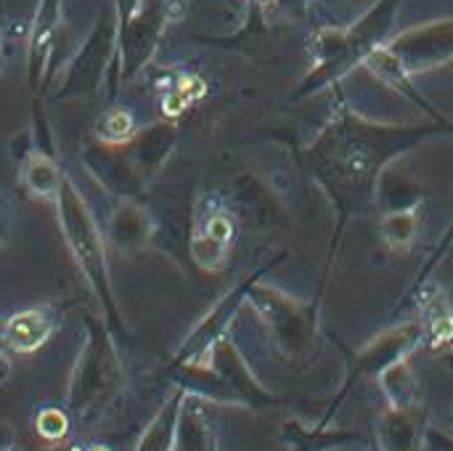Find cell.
Wrapping results in <instances>:
<instances>
[{
	"instance_id": "6da1fadb",
	"label": "cell",
	"mask_w": 453,
	"mask_h": 451,
	"mask_svg": "<svg viewBox=\"0 0 453 451\" xmlns=\"http://www.w3.org/2000/svg\"><path fill=\"white\" fill-rule=\"evenodd\" d=\"M446 133L453 136V128L438 120L380 122L366 117L350 101L334 106V114L300 149L303 170L334 210L329 260H337L348 223L377 207L382 178L390 165L425 141Z\"/></svg>"
},
{
	"instance_id": "7a4b0ae2",
	"label": "cell",
	"mask_w": 453,
	"mask_h": 451,
	"mask_svg": "<svg viewBox=\"0 0 453 451\" xmlns=\"http://www.w3.org/2000/svg\"><path fill=\"white\" fill-rule=\"evenodd\" d=\"M406 0H377L364 16L345 27H316L311 40V69L292 90V101H305L334 88L393 35Z\"/></svg>"
},
{
	"instance_id": "3957f363",
	"label": "cell",
	"mask_w": 453,
	"mask_h": 451,
	"mask_svg": "<svg viewBox=\"0 0 453 451\" xmlns=\"http://www.w3.org/2000/svg\"><path fill=\"white\" fill-rule=\"evenodd\" d=\"M53 202H56V213H58L61 237H64L80 274L85 276L93 295L101 300L104 311L109 316H114V292H111V279H109L106 237H104L90 205L85 202L77 183L66 173L61 178V186H58V194Z\"/></svg>"
},
{
	"instance_id": "277c9868",
	"label": "cell",
	"mask_w": 453,
	"mask_h": 451,
	"mask_svg": "<svg viewBox=\"0 0 453 451\" xmlns=\"http://www.w3.org/2000/svg\"><path fill=\"white\" fill-rule=\"evenodd\" d=\"M111 56H114V21L98 19L90 35L85 37V43H80V48L64 61L56 98L96 96L109 77V64L114 61Z\"/></svg>"
},
{
	"instance_id": "5b68a950",
	"label": "cell",
	"mask_w": 453,
	"mask_h": 451,
	"mask_svg": "<svg viewBox=\"0 0 453 451\" xmlns=\"http://www.w3.org/2000/svg\"><path fill=\"white\" fill-rule=\"evenodd\" d=\"M382 48L411 77L441 69L453 61V16L422 21L403 32L390 35Z\"/></svg>"
},
{
	"instance_id": "8992f818",
	"label": "cell",
	"mask_w": 453,
	"mask_h": 451,
	"mask_svg": "<svg viewBox=\"0 0 453 451\" xmlns=\"http://www.w3.org/2000/svg\"><path fill=\"white\" fill-rule=\"evenodd\" d=\"M82 162H85L88 173L98 181V186L106 189L109 194H114L117 199H135L146 189L130 154L125 157L122 152H114L106 144L85 149Z\"/></svg>"
},
{
	"instance_id": "52a82bcc",
	"label": "cell",
	"mask_w": 453,
	"mask_h": 451,
	"mask_svg": "<svg viewBox=\"0 0 453 451\" xmlns=\"http://www.w3.org/2000/svg\"><path fill=\"white\" fill-rule=\"evenodd\" d=\"M157 234V223L151 213L138 199H119L106 223V242L119 255L143 253Z\"/></svg>"
},
{
	"instance_id": "ba28073f",
	"label": "cell",
	"mask_w": 453,
	"mask_h": 451,
	"mask_svg": "<svg viewBox=\"0 0 453 451\" xmlns=\"http://www.w3.org/2000/svg\"><path fill=\"white\" fill-rule=\"evenodd\" d=\"M64 29V0H40L27 37V80L37 90L45 74L48 51Z\"/></svg>"
},
{
	"instance_id": "9c48e42d",
	"label": "cell",
	"mask_w": 453,
	"mask_h": 451,
	"mask_svg": "<svg viewBox=\"0 0 453 451\" xmlns=\"http://www.w3.org/2000/svg\"><path fill=\"white\" fill-rule=\"evenodd\" d=\"M133 152L130 159L135 165V170L141 173L143 183L149 186L165 167V162L170 159V154L178 146V128L173 122H151L149 128L138 130L135 138L130 141Z\"/></svg>"
},
{
	"instance_id": "30bf717a",
	"label": "cell",
	"mask_w": 453,
	"mask_h": 451,
	"mask_svg": "<svg viewBox=\"0 0 453 451\" xmlns=\"http://www.w3.org/2000/svg\"><path fill=\"white\" fill-rule=\"evenodd\" d=\"M374 77H380L390 90H395V93H401L406 101H411V106H417V109H422L430 120H438V122H443V125H451L453 128V120L451 117H446L433 101H427L419 90H417V85H414V77L411 74H406L403 69H401V64L380 45L369 58H366V64H364Z\"/></svg>"
},
{
	"instance_id": "8fae6325",
	"label": "cell",
	"mask_w": 453,
	"mask_h": 451,
	"mask_svg": "<svg viewBox=\"0 0 453 451\" xmlns=\"http://www.w3.org/2000/svg\"><path fill=\"white\" fill-rule=\"evenodd\" d=\"M61 178H64V173H61L56 157L42 154V152L29 154L19 165V181L27 189V194L35 199H56Z\"/></svg>"
},
{
	"instance_id": "7c38bea8",
	"label": "cell",
	"mask_w": 453,
	"mask_h": 451,
	"mask_svg": "<svg viewBox=\"0 0 453 451\" xmlns=\"http://www.w3.org/2000/svg\"><path fill=\"white\" fill-rule=\"evenodd\" d=\"M234 189H236V202L244 205L255 215V226H276L281 221V215H284L281 202L260 178L242 175V178H236Z\"/></svg>"
},
{
	"instance_id": "4fadbf2b",
	"label": "cell",
	"mask_w": 453,
	"mask_h": 451,
	"mask_svg": "<svg viewBox=\"0 0 453 451\" xmlns=\"http://www.w3.org/2000/svg\"><path fill=\"white\" fill-rule=\"evenodd\" d=\"M382 245L393 253H406L417 245L419 237V207L385 210L380 218Z\"/></svg>"
},
{
	"instance_id": "5bb4252c",
	"label": "cell",
	"mask_w": 453,
	"mask_h": 451,
	"mask_svg": "<svg viewBox=\"0 0 453 451\" xmlns=\"http://www.w3.org/2000/svg\"><path fill=\"white\" fill-rule=\"evenodd\" d=\"M48 332H50V319L42 311L32 308V311H21V314L11 316L3 330V338L16 351H32V348L42 346Z\"/></svg>"
},
{
	"instance_id": "9a60e30c",
	"label": "cell",
	"mask_w": 453,
	"mask_h": 451,
	"mask_svg": "<svg viewBox=\"0 0 453 451\" xmlns=\"http://www.w3.org/2000/svg\"><path fill=\"white\" fill-rule=\"evenodd\" d=\"M377 0H305L316 27H345L364 16Z\"/></svg>"
},
{
	"instance_id": "2e32d148",
	"label": "cell",
	"mask_w": 453,
	"mask_h": 451,
	"mask_svg": "<svg viewBox=\"0 0 453 451\" xmlns=\"http://www.w3.org/2000/svg\"><path fill=\"white\" fill-rule=\"evenodd\" d=\"M138 133L135 125V114L125 106H114L109 112H104V117L96 125V136L101 144L106 146H119V144H130Z\"/></svg>"
},
{
	"instance_id": "e0dca14e",
	"label": "cell",
	"mask_w": 453,
	"mask_h": 451,
	"mask_svg": "<svg viewBox=\"0 0 453 451\" xmlns=\"http://www.w3.org/2000/svg\"><path fill=\"white\" fill-rule=\"evenodd\" d=\"M188 247H191V258H194V263H196L199 268L210 271V274L223 271V268H226V263H228V250H231V245H226V242H220V239L210 237V234H207V231H202L199 226L194 229Z\"/></svg>"
},
{
	"instance_id": "ac0fdd59",
	"label": "cell",
	"mask_w": 453,
	"mask_h": 451,
	"mask_svg": "<svg viewBox=\"0 0 453 451\" xmlns=\"http://www.w3.org/2000/svg\"><path fill=\"white\" fill-rule=\"evenodd\" d=\"M32 138H35V152H42V154H50L56 157V136H53V128H50V120L45 114V109L35 101L32 106Z\"/></svg>"
},
{
	"instance_id": "d6986e66",
	"label": "cell",
	"mask_w": 453,
	"mask_h": 451,
	"mask_svg": "<svg viewBox=\"0 0 453 451\" xmlns=\"http://www.w3.org/2000/svg\"><path fill=\"white\" fill-rule=\"evenodd\" d=\"M202 231H207L210 237H215V239H220V242H226V245H234V239H236V231H239V221L234 218V213H228V210H212L204 221H202V226H199Z\"/></svg>"
},
{
	"instance_id": "ffe728a7",
	"label": "cell",
	"mask_w": 453,
	"mask_h": 451,
	"mask_svg": "<svg viewBox=\"0 0 453 451\" xmlns=\"http://www.w3.org/2000/svg\"><path fill=\"white\" fill-rule=\"evenodd\" d=\"M146 8V0H114V35H119L141 11Z\"/></svg>"
},
{
	"instance_id": "44dd1931",
	"label": "cell",
	"mask_w": 453,
	"mask_h": 451,
	"mask_svg": "<svg viewBox=\"0 0 453 451\" xmlns=\"http://www.w3.org/2000/svg\"><path fill=\"white\" fill-rule=\"evenodd\" d=\"M8 152H11V159L13 162H24L29 154H35V138H32V130L27 128V130H19L13 138H11V144H8Z\"/></svg>"
},
{
	"instance_id": "7402d4cb",
	"label": "cell",
	"mask_w": 453,
	"mask_h": 451,
	"mask_svg": "<svg viewBox=\"0 0 453 451\" xmlns=\"http://www.w3.org/2000/svg\"><path fill=\"white\" fill-rule=\"evenodd\" d=\"M453 247V221L449 223V229L443 231V237H441V242H438V247H435V253L430 255V260H427V266H425V271H422V282H425V276L430 274V271H435L441 263H443V258L449 255V250Z\"/></svg>"
},
{
	"instance_id": "603a6c76",
	"label": "cell",
	"mask_w": 453,
	"mask_h": 451,
	"mask_svg": "<svg viewBox=\"0 0 453 451\" xmlns=\"http://www.w3.org/2000/svg\"><path fill=\"white\" fill-rule=\"evenodd\" d=\"M188 98L178 90V88H173V90H167V96L162 98V109H165V114L167 117H178V114H183V109H188Z\"/></svg>"
},
{
	"instance_id": "cb8c5ba5",
	"label": "cell",
	"mask_w": 453,
	"mask_h": 451,
	"mask_svg": "<svg viewBox=\"0 0 453 451\" xmlns=\"http://www.w3.org/2000/svg\"><path fill=\"white\" fill-rule=\"evenodd\" d=\"M162 11H165L167 21H170V24H175V21H180V19L186 16V11H188V0H162Z\"/></svg>"
},
{
	"instance_id": "d4e9b609",
	"label": "cell",
	"mask_w": 453,
	"mask_h": 451,
	"mask_svg": "<svg viewBox=\"0 0 453 451\" xmlns=\"http://www.w3.org/2000/svg\"><path fill=\"white\" fill-rule=\"evenodd\" d=\"M252 3H255V5L260 8V13H265V11H268V8H271V5H273L276 0H252Z\"/></svg>"
},
{
	"instance_id": "484cf974",
	"label": "cell",
	"mask_w": 453,
	"mask_h": 451,
	"mask_svg": "<svg viewBox=\"0 0 453 451\" xmlns=\"http://www.w3.org/2000/svg\"><path fill=\"white\" fill-rule=\"evenodd\" d=\"M0 72H3V11H0Z\"/></svg>"
}]
</instances>
